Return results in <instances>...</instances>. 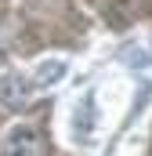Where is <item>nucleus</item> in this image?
Instances as JSON below:
<instances>
[{
  "instance_id": "nucleus-1",
  "label": "nucleus",
  "mask_w": 152,
  "mask_h": 156,
  "mask_svg": "<svg viewBox=\"0 0 152 156\" xmlns=\"http://www.w3.org/2000/svg\"><path fill=\"white\" fill-rule=\"evenodd\" d=\"M36 87L29 83V76H18V73H4L0 76V109L4 113H22L29 109Z\"/></svg>"
},
{
  "instance_id": "nucleus-2",
  "label": "nucleus",
  "mask_w": 152,
  "mask_h": 156,
  "mask_svg": "<svg viewBox=\"0 0 152 156\" xmlns=\"http://www.w3.org/2000/svg\"><path fill=\"white\" fill-rule=\"evenodd\" d=\"M36 153H40V131L29 120L15 123L0 142V156H36Z\"/></svg>"
},
{
  "instance_id": "nucleus-3",
  "label": "nucleus",
  "mask_w": 152,
  "mask_h": 156,
  "mask_svg": "<svg viewBox=\"0 0 152 156\" xmlns=\"http://www.w3.org/2000/svg\"><path fill=\"white\" fill-rule=\"evenodd\" d=\"M69 73V58H62V55H51V58H40L36 66H33V73H29V83L36 87V91H51V87H58L62 80Z\"/></svg>"
}]
</instances>
